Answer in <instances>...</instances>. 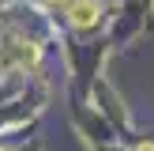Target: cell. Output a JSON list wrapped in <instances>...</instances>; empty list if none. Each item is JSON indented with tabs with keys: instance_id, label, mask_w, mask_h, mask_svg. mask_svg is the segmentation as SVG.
Listing matches in <instances>:
<instances>
[{
	"instance_id": "cell-1",
	"label": "cell",
	"mask_w": 154,
	"mask_h": 151,
	"mask_svg": "<svg viewBox=\"0 0 154 151\" xmlns=\"http://www.w3.org/2000/svg\"><path fill=\"white\" fill-rule=\"evenodd\" d=\"M94 19H98V8L94 4H75L72 8V23H75V27H94Z\"/></svg>"
}]
</instances>
